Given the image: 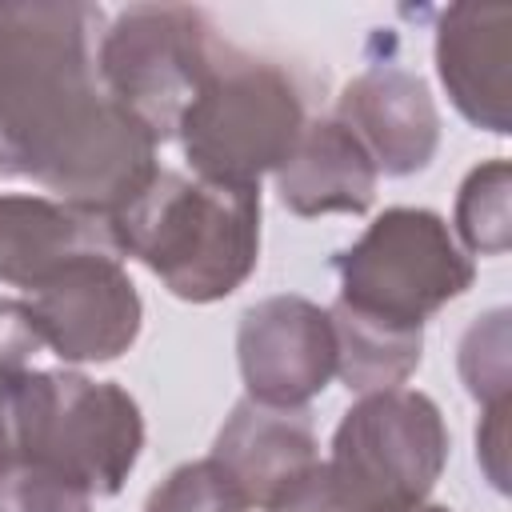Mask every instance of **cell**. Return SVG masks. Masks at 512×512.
Wrapping results in <instances>:
<instances>
[{
	"instance_id": "obj_19",
	"label": "cell",
	"mask_w": 512,
	"mask_h": 512,
	"mask_svg": "<svg viewBox=\"0 0 512 512\" xmlns=\"http://www.w3.org/2000/svg\"><path fill=\"white\" fill-rule=\"evenodd\" d=\"M0 512H92V496L40 464H8L0 472Z\"/></svg>"
},
{
	"instance_id": "obj_15",
	"label": "cell",
	"mask_w": 512,
	"mask_h": 512,
	"mask_svg": "<svg viewBox=\"0 0 512 512\" xmlns=\"http://www.w3.org/2000/svg\"><path fill=\"white\" fill-rule=\"evenodd\" d=\"M328 316L336 332V372L352 392L368 396V392L400 388L416 372L424 328H396V324L360 316L344 304H332Z\"/></svg>"
},
{
	"instance_id": "obj_6",
	"label": "cell",
	"mask_w": 512,
	"mask_h": 512,
	"mask_svg": "<svg viewBox=\"0 0 512 512\" xmlns=\"http://www.w3.org/2000/svg\"><path fill=\"white\" fill-rule=\"evenodd\" d=\"M448 460V428L440 408L412 388L360 396L324 464L328 488L344 512L376 504H416L432 492Z\"/></svg>"
},
{
	"instance_id": "obj_20",
	"label": "cell",
	"mask_w": 512,
	"mask_h": 512,
	"mask_svg": "<svg viewBox=\"0 0 512 512\" xmlns=\"http://www.w3.org/2000/svg\"><path fill=\"white\" fill-rule=\"evenodd\" d=\"M40 348L32 324H28V308L24 300H8L0 296V376L24 372L28 356Z\"/></svg>"
},
{
	"instance_id": "obj_4",
	"label": "cell",
	"mask_w": 512,
	"mask_h": 512,
	"mask_svg": "<svg viewBox=\"0 0 512 512\" xmlns=\"http://www.w3.org/2000/svg\"><path fill=\"white\" fill-rule=\"evenodd\" d=\"M304 124V96L280 64L220 44L176 136L192 176L260 184L264 172H276L288 160Z\"/></svg>"
},
{
	"instance_id": "obj_3",
	"label": "cell",
	"mask_w": 512,
	"mask_h": 512,
	"mask_svg": "<svg viewBox=\"0 0 512 512\" xmlns=\"http://www.w3.org/2000/svg\"><path fill=\"white\" fill-rule=\"evenodd\" d=\"M16 464H40L88 496H112L144 448L140 404L112 380L80 372L12 376Z\"/></svg>"
},
{
	"instance_id": "obj_23",
	"label": "cell",
	"mask_w": 512,
	"mask_h": 512,
	"mask_svg": "<svg viewBox=\"0 0 512 512\" xmlns=\"http://www.w3.org/2000/svg\"><path fill=\"white\" fill-rule=\"evenodd\" d=\"M356 512H448V508L444 504L416 500V504H376V508H356Z\"/></svg>"
},
{
	"instance_id": "obj_21",
	"label": "cell",
	"mask_w": 512,
	"mask_h": 512,
	"mask_svg": "<svg viewBox=\"0 0 512 512\" xmlns=\"http://www.w3.org/2000/svg\"><path fill=\"white\" fill-rule=\"evenodd\" d=\"M508 400L500 404H484V424L476 428V448H480V464L488 472V480L504 492L508 488Z\"/></svg>"
},
{
	"instance_id": "obj_1",
	"label": "cell",
	"mask_w": 512,
	"mask_h": 512,
	"mask_svg": "<svg viewBox=\"0 0 512 512\" xmlns=\"http://www.w3.org/2000/svg\"><path fill=\"white\" fill-rule=\"evenodd\" d=\"M92 4H0V176L112 220L152 176V132L104 88Z\"/></svg>"
},
{
	"instance_id": "obj_8",
	"label": "cell",
	"mask_w": 512,
	"mask_h": 512,
	"mask_svg": "<svg viewBox=\"0 0 512 512\" xmlns=\"http://www.w3.org/2000/svg\"><path fill=\"white\" fill-rule=\"evenodd\" d=\"M28 324L68 364H100L124 356L144 320L136 284L116 252H80L60 264L24 300Z\"/></svg>"
},
{
	"instance_id": "obj_9",
	"label": "cell",
	"mask_w": 512,
	"mask_h": 512,
	"mask_svg": "<svg viewBox=\"0 0 512 512\" xmlns=\"http://www.w3.org/2000/svg\"><path fill=\"white\" fill-rule=\"evenodd\" d=\"M236 356L248 400L304 408L336 376L332 316L304 296H268L240 316Z\"/></svg>"
},
{
	"instance_id": "obj_22",
	"label": "cell",
	"mask_w": 512,
	"mask_h": 512,
	"mask_svg": "<svg viewBox=\"0 0 512 512\" xmlns=\"http://www.w3.org/2000/svg\"><path fill=\"white\" fill-rule=\"evenodd\" d=\"M272 512H344V508L336 504V496H332V488H328V476H324V468H320V476H316L304 492H296L292 500L276 504Z\"/></svg>"
},
{
	"instance_id": "obj_14",
	"label": "cell",
	"mask_w": 512,
	"mask_h": 512,
	"mask_svg": "<svg viewBox=\"0 0 512 512\" xmlns=\"http://www.w3.org/2000/svg\"><path fill=\"white\" fill-rule=\"evenodd\" d=\"M376 164L360 140L332 116L308 120L288 160L276 168V192L296 216L368 212L376 200Z\"/></svg>"
},
{
	"instance_id": "obj_16",
	"label": "cell",
	"mask_w": 512,
	"mask_h": 512,
	"mask_svg": "<svg viewBox=\"0 0 512 512\" xmlns=\"http://www.w3.org/2000/svg\"><path fill=\"white\" fill-rule=\"evenodd\" d=\"M456 232L472 256L508 248V160L476 164L456 196Z\"/></svg>"
},
{
	"instance_id": "obj_17",
	"label": "cell",
	"mask_w": 512,
	"mask_h": 512,
	"mask_svg": "<svg viewBox=\"0 0 512 512\" xmlns=\"http://www.w3.org/2000/svg\"><path fill=\"white\" fill-rule=\"evenodd\" d=\"M144 512H252L240 484L216 456L172 468L144 500Z\"/></svg>"
},
{
	"instance_id": "obj_11",
	"label": "cell",
	"mask_w": 512,
	"mask_h": 512,
	"mask_svg": "<svg viewBox=\"0 0 512 512\" xmlns=\"http://www.w3.org/2000/svg\"><path fill=\"white\" fill-rule=\"evenodd\" d=\"M512 68V8L508 4H452L436 24V72L456 112L492 132H512L508 104Z\"/></svg>"
},
{
	"instance_id": "obj_13",
	"label": "cell",
	"mask_w": 512,
	"mask_h": 512,
	"mask_svg": "<svg viewBox=\"0 0 512 512\" xmlns=\"http://www.w3.org/2000/svg\"><path fill=\"white\" fill-rule=\"evenodd\" d=\"M92 248L116 252L108 220L76 212L52 196L0 192V284L32 292L60 264Z\"/></svg>"
},
{
	"instance_id": "obj_18",
	"label": "cell",
	"mask_w": 512,
	"mask_h": 512,
	"mask_svg": "<svg viewBox=\"0 0 512 512\" xmlns=\"http://www.w3.org/2000/svg\"><path fill=\"white\" fill-rule=\"evenodd\" d=\"M508 312L476 320L460 340V372L480 404L508 400Z\"/></svg>"
},
{
	"instance_id": "obj_7",
	"label": "cell",
	"mask_w": 512,
	"mask_h": 512,
	"mask_svg": "<svg viewBox=\"0 0 512 512\" xmlns=\"http://www.w3.org/2000/svg\"><path fill=\"white\" fill-rule=\"evenodd\" d=\"M220 40L200 8L132 4L96 44L104 88L152 132L156 144L176 136L184 108L204 84Z\"/></svg>"
},
{
	"instance_id": "obj_2",
	"label": "cell",
	"mask_w": 512,
	"mask_h": 512,
	"mask_svg": "<svg viewBox=\"0 0 512 512\" xmlns=\"http://www.w3.org/2000/svg\"><path fill=\"white\" fill-rule=\"evenodd\" d=\"M112 244L192 304L232 296L260 260V184H220L160 168L112 220Z\"/></svg>"
},
{
	"instance_id": "obj_12",
	"label": "cell",
	"mask_w": 512,
	"mask_h": 512,
	"mask_svg": "<svg viewBox=\"0 0 512 512\" xmlns=\"http://www.w3.org/2000/svg\"><path fill=\"white\" fill-rule=\"evenodd\" d=\"M336 120L360 140L376 172L412 176L440 144V116L428 84L404 68H368L336 100Z\"/></svg>"
},
{
	"instance_id": "obj_10",
	"label": "cell",
	"mask_w": 512,
	"mask_h": 512,
	"mask_svg": "<svg viewBox=\"0 0 512 512\" xmlns=\"http://www.w3.org/2000/svg\"><path fill=\"white\" fill-rule=\"evenodd\" d=\"M212 456L228 468L256 512L292 500L324 468L308 408H268L248 396L216 432Z\"/></svg>"
},
{
	"instance_id": "obj_5",
	"label": "cell",
	"mask_w": 512,
	"mask_h": 512,
	"mask_svg": "<svg viewBox=\"0 0 512 512\" xmlns=\"http://www.w3.org/2000/svg\"><path fill=\"white\" fill-rule=\"evenodd\" d=\"M336 304L396 324L424 328L432 312L472 288V260L452 240L444 216L428 208H388L336 256Z\"/></svg>"
}]
</instances>
